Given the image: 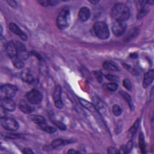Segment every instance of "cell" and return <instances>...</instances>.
<instances>
[{"label":"cell","instance_id":"cell-34","mask_svg":"<svg viewBox=\"0 0 154 154\" xmlns=\"http://www.w3.org/2000/svg\"><path fill=\"white\" fill-rule=\"evenodd\" d=\"M107 152L109 154H118V153H120L121 152L118 150V149H117L116 148L110 146L108 148L107 150Z\"/></svg>","mask_w":154,"mask_h":154},{"label":"cell","instance_id":"cell-18","mask_svg":"<svg viewBox=\"0 0 154 154\" xmlns=\"http://www.w3.org/2000/svg\"><path fill=\"white\" fill-rule=\"evenodd\" d=\"M79 101H80V103L81 104V105L83 107H84L86 109L88 110L89 111L92 112H94L96 110V107L92 104H91L90 102H88L87 100H86L85 99L80 98Z\"/></svg>","mask_w":154,"mask_h":154},{"label":"cell","instance_id":"cell-39","mask_svg":"<svg viewBox=\"0 0 154 154\" xmlns=\"http://www.w3.org/2000/svg\"><path fill=\"white\" fill-rule=\"evenodd\" d=\"M68 153H80L79 151L76 150L74 149H71L68 151Z\"/></svg>","mask_w":154,"mask_h":154},{"label":"cell","instance_id":"cell-32","mask_svg":"<svg viewBox=\"0 0 154 154\" xmlns=\"http://www.w3.org/2000/svg\"><path fill=\"white\" fill-rule=\"evenodd\" d=\"M54 123L55 124V125H56L59 129H60L62 131H65L66 129V125L61 122H59V121H54Z\"/></svg>","mask_w":154,"mask_h":154},{"label":"cell","instance_id":"cell-7","mask_svg":"<svg viewBox=\"0 0 154 154\" xmlns=\"http://www.w3.org/2000/svg\"><path fill=\"white\" fill-rule=\"evenodd\" d=\"M16 46L18 57L22 60H27L29 57V53L25 48V46L21 42L15 40L13 41Z\"/></svg>","mask_w":154,"mask_h":154},{"label":"cell","instance_id":"cell-5","mask_svg":"<svg viewBox=\"0 0 154 154\" xmlns=\"http://www.w3.org/2000/svg\"><path fill=\"white\" fill-rule=\"evenodd\" d=\"M1 125L2 127L10 131H15L19 128L18 123L13 119L9 118H1Z\"/></svg>","mask_w":154,"mask_h":154},{"label":"cell","instance_id":"cell-31","mask_svg":"<svg viewBox=\"0 0 154 154\" xmlns=\"http://www.w3.org/2000/svg\"><path fill=\"white\" fill-rule=\"evenodd\" d=\"M123 66H124L125 68H126L129 72H131V73L133 75H137V74H138V71H136V70H135V69H134L133 68H132L131 66H129V65H126V64H123Z\"/></svg>","mask_w":154,"mask_h":154},{"label":"cell","instance_id":"cell-23","mask_svg":"<svg viewBox=\"0 0 154 154\" xmlns=\"http://www.w3.org/2000/svg\"><path fill=\"white\" fill-rule=\"evenodd\" d=\"M140 119H137L135 123L133 124V125L131 126V128L129 129V131H128V135L129 137H132L134 135V134L136 133L137 129H138V126H139V124H140Z\"/></svg>","mask_w":154,"mask_h":154},{"label":"cell","instance_id":"cell-19","mask_svg":"<svg viewBox=\"0 0 154 154\" xmlns=\"http://www.w3.org/2000/svg\"><path fill=\"white\" fill-rule=\"evenodd\" d=\"M30 119L34 123H36L37 125H40L46 123L45 118L40 115H33L30 117Z\"/></svg>","mask_w":154,"mask_h":154},{"label":"cell","instance_id":"cell-41","mask_svg":"<svg viewBox=\"0 0 154 154\" xmlns=\"http://www.w3.org/2000/svg\"><path fill=\"white\" fill-rule=\"evenodd\" d=\"M89 2H90L91 4H93V5H96L99 1H90Z\"/></svg>","mask_w":154,"mask_h":154},{"label":"cell","instance_id":"cell-21","mask_svg":"<svg viewBox=\"0 0 154 154\" xmlns=\"http://www.w3.org/2000/svg\"><path fill=\"white\" fill-rule=\"evenodd\" d=\"M39 128L41 130H42L43 131H45V132H46L47 133H49V134H53L56 131V129L55 128L48 125L46 124V123L39 125Z\"/></svg>","mask_w":154,"mask_h":154},{"label":"cell","instance_id":"cell-13","mask_svg":"<svg viewBox=\"0 0 154 154\" xmlns=\"http://www.w3.org/2000/svg\"><path fill=\"white\" fill-rule=\"evenodd\" d=\"M19 109L25 114H30L34 110V107L29 104L25 100H21L19 102Z\"/></svg>","mask_w":154,"mask_h":154},{"label":"cell","instance_id":"cell-28","mask_svg":"<svg viewBox=\"0 0 154 154\" xmlns=\"http://www.w3.org/2000/svg\"><path fill=\"white\" fill-rule=\"evenodd\" d=\"M107 88L111 92H115L118 89V84L116 83L112 82L107 84Z\"/></svg>","mask_w":154,"mask_h":154},{"label":"cell","instance_id":"cell-15","mask_svg":"<svg viewBox=\"0 0 154 154\" xmlns=\"http://www.w3.org/2000/svg\"><path fill=\"white\" fill-rule=\"evenodd\" d=\"M154 78V71L153 69L149 70L147 72L143 78V87L144 89H146L152 83Z\"/></svg>","mask_w":154,"mask_h":154},{"label":"cell","instance_id":"cell-26","mask_svg":"<svg viewBox=\"0 0 154 154\" xmlns=\"http://www.w3.org/2000/svg\"><path fill=\"white\" fill-rule=\"evenodd\" d=\"M13 65L17 68V69H21L24 68V63H23L22 60L19 58L18 57L16 59H15L12 60Z\"/></svg>","mask_w":154,"mask_h":154},{"label":"cell","instance_id":"cell-1","mask_svg":"<svg viewBox=\"0 0 154 154\" xmlns=\"http://www.w3.org/2000/svg\"><path fill=\"white\" fill-rule=\"evenodd\" d=\"M112 16L116 21L125 22L130 16L129 9L124 3H117L112 9Z\"/></svg>","mask_w":154,"mask_h":154},{"label":"cell","instance_id":"cell-9","mask_svg":"<svg viewBox=\"0 0 154 154\" xmlns=\"http://www.w3.org/2000/svg\"><path fill=\"white\" fill-rule=\"evenodd\" d=\"M53 99L55 106L58 109H62L64 106L62 99V88L60 86H57L54 92Z\"/></svg>","mask_w":154,"mask_h":154},{"label":"cell","instance_id":"cell-30","mask_svg":"<svg viewBox=\"0 0 154 154\" xmlns=\"http://www.w3.org/2000/svg\"><path fill=\"white\" fill-rule=\"evenodd\" d=\"M132 146H133V143L132 141H129L126 145L123 148V152L125 153H129L131 149H132Z\"/></svg>","mask_w":154,"mask_h":154},{"label":"cell","instance_id":"cell-2","mask_svg":"<svg viewBox=\"0 0 154 154\" xmlns=\"http://www.w3.org/2000/svg\"><path fill=\"white\" fill-rule=\"evenodd\" d=\"M93 30L96 36L100 39H107L110 36V31L108 25L104 22L98 21L94 23Z\"/></svg>","mask_w":154,"mask_h":154},{"label":"cell","instance_id":"cell-6","mask_svg":"<svg viewBox=\"0 0 154 154\" xmlns=\"http://www.w3.org/2000/svg\"><path fill=\"white\" fill-rule=\"evenodd\" d=\"M26 96L30 103L33 105L39 104L43 99L42 94L36 89H33L28 92Z\"/></svg>","mask_w":154,"mask_h":154},{"label":"cell","instance_id":"cell-27","mask_svg":"<svg viewBox=\"0 0 154 154\" xmlns=\"http://www.w3.org/2000/svg\"><path fill=\"white\" fill-rule=\"evenodd\" d=\"M112 111L115 116H119L122 112V109L118 105H114L113 106Z\"/></svg>","mask_w":154,"mask_h":154},{"label":"cell","instance_id":"cell-35","mask_svg":"<svg viewBox=\"0 0 154 154\" xmlns=\"http://www.w3.org/2000/svg\"><path fill=\"white\" fill-rule=\"evenodd\" d=\"M7 115V110L1 106V108H0V116H1V118H6Z\"/></svg>","mask_w":154,"mask_h":154},{"label":"cell","instance_id":"cell-17","mask_svg":"<svg viewBox=\"0 0 154 154\" xmlns=\"http://www.w3.org/2000/svg\"><path fill=\"white\" fill-rule=\"evenodd\" d=\"M72 143V141L69 140H66L61 138H57L54 140L52 143H51V145L53 148H57L62 146L68 144L69 143Z\"/></svg>","mask_w":154,"mask_h":154},{"label":"cell","instance_id":"cell-37","mask_svg":"<svg viewBox=\"0 0 154 154\" xmlns=\"http://www.w3.org/2000/svg\"><path fill=\"white\" fill-rule=\"evenodd\" d=\"M22 152L24 153H27V154H30V153L33 154V153H34V152L32 151V150L30 149H29V148H25V149H24L23 150Z\"/></svg>","mask_w":154,"mask_h":154},{"label":"cell","instance_id":"cell-14","mask_svg":"<svg viewBox=\"0 0 154 154\" xmlns=\"http://www.w3.org/2000/svg\"><path fill=\"white\" fill-rule=\"evenodd\" d=\"M90 16V10L88 7H83L81 8L78 12V17L81 22H86L88 21Z\"/></svg>","mask_w":154,"mask_h":154},{"label":"cell","instance_id":"cell-4","mask_svg":"<svg viewBox=\"0 0 154 154\" xmlns=\"http://www.w3.org/2000/svg\"><path fill=\"white\" fill-rule=\"evenodd\" d=\"M18 88L16 86L12 84H4L1 86L0 90V94L1 99L3 98H12L16 93Z\"/></svg>","mask_w":154,"mask_h":154},{"label":"cell","instance_id":"cell-10","mask_svg":"<svg viewBox=\"0 0 154 154\" xmlns=\"http://www.w3.org/2000/svg\"><path fill=\"white\" fill-rule=\"evenodd\" d=\"M9 29L12 33L19 36L22 40L24 41L27 40V36L26 35V34L22 30H21V29L15 23H10Z\"/></svg>","mask_w":154,"mask_h":154},{"label":"cell","instance_id":"cell-40","mask_svg":"<svg viewBox=\"0 0 154 154\" xmlns=\"http://www.w3.org/2000/svg\"><path fill=\"white\" fill-rule=\"evenodd\" d=\"M130 57H131L132 59H136L138 57V55L136 53H132L130 54Z\"/></svg>","mask_w":154,"mask_h":154},{"label":"cell","instance_id":"cell-22","mask_svg":"<svg viewBox=\"0 0 154 154\" xmlns=\"http://www.w3.org/2000/svg\"><path fill=\"white\" fill-rule=\"evenodd\" d=\"M120 94L122 95V96L124 98V99L126 101L127 104H128L129 107L130 109H131L132 110H133L134 109V106H133V104H132V99L131 97V96L128 94L126 92H124L123 91H122Z\"/></svg>","mask_w":154,"mask_h":154},{"label":"cell","instance_id":"cell-8","mask_svg":"<svg viewBox=\"0 0 154 154\" xmlns=\"http://www.w3.org/2000/svg\"><path fill=\"white\" fill-rule=\"evenodd\" d=\"M126 29V24L125 22L116 21L112 25V31L116 36H120L123 34Z\"/></svg>","mask_w":154,"mask_h":154},{"label":"cell","instance_id":"cell-38","mask_svg":"<svg viewBox=\"0 0 154 154\" xmlns=\"http://www.w3.org/2000/svg\"><path fill=\"white\" fill-rule=\"evenodd\" d=\"M7 3H9V6L13 7V8H16V6H17V3L15 1H7Z\"/></svg>","mask_w":154,"mask_h":154},{"label":"cell","instance_id":"cell-20","mask_svg":"<svg viewBox=\"0 0 154 154\" xmlns=\"http://www.w3.org/2000/svg\"><path fill=\"white\" fill-rule=\"evenodd\" d=\"M103 68L105 69L110 71H116L119 69L118 66L112 62H106L104 63Z\"/></svg>","mask_w":154,"mask_h":154},{"label":"cell","instance_id":"cell-29","mask_svg":"<svg viewBox=\"0 0 154 154\" xmlns=\"http://www.w3.org/2000/svg\"><path fill=\"white\" fill-rule=\"evenodd\" d=\"M123 86L128 90H131L132 88V84L131 83V81L128 79H125L123 81Z\"/></svg>","mask_w":154,"mask_h":154},{"label":"cell","instance_id":"cell-25","mask_svg":"<svg viewBox=\"0 0 154 154\" xmlns=\"http://www.w3.org/2000/svg\"><path fill=\"white\" fill-rule=\"evenodd\" d=\"M139 147L142 153H145L146 146H145V141L143 133H141L139 135Z\"/></svg>","mask_w":154,"mask_h":154},{"label":"cell","instance_id":"cell-24","mask_svg":"<svg viewBox=\"0 0 154 154\" xmlns=\"http://www.w3.org/2000/svg\"><path fill=\"white\" fill-rule=\"evenodd\" d=\"M38 3L43 6H56L59 2L57 1H53V0H42V1H39Z\"/></svg>","mask_w":154,"mask_h":154},{"label":"cell","instance_id":"cell-33","mask_svg":"<svg viewBox=\"0 0 154 154\" xmlns=\"http://www.w3.org/2000/svg\"><path fill=\"white\" fill-rule=\"evenodd\" d=\"M106 78L108 80H109L110 81H113V82H116V81H118V77L113 74H107L106 75Z\"/></svg>","mask_w":154,"mask_h":154},{"label":"cell","instance_id":"cell-3","mask_svg":"<svg viewBox=\"0 0 154 154\" xmlns=\"http://www.w3.org/2000/svg\"><path fill=\"white\" fill-rule=\"evenodd\" d=\"M70 22V12L67 9H63L57 18V25L60 30H65L69 27Z\"/></svg>","mask_w":154,"mask_h":154},{"label":"cell","instance_id":"cell-12","mask_svg":"<svg viewBox=\"0 0 154 154\" xmlns=\"http://www.w3.org/2000/svg\"><path fill=\"white\" fill-rule=\"evenodd\" d=\"M1 106L9 112H13L16 109V104L12 98L1 99Z\"/></svg>","mask_w":154,"mask_h":154},{"label":"cell","instance_id":"cell-36","mask_svg":"<svg viewBox=\"0 0 154 154\" xmlns=\"http://www.w3.org/2000/svg\"><path fill=\"white\" fill-rule=\"evenodd\" d=\"M94 74L95 76L96 77V78H97V81L99 83L102 82V75L101 72H100L99 71H96V72H94Z\"/></svg>","mask_w":154,"mask_h":154},{"label":"cell","instance_id":"cell-16","mask_svg":"<svg viewBox=\"0 0 154 154\" xmlns=\"http://www.w3.org/2000/svg\"><path fill=\"white\" fill-rule=\"evenodd\" d=\"M22 80L27 83H33L34 81V78L31 72L28 69L24 70L21 74Z\"/></svg>","mask_w":154,"mask_h":154},{"label":"cell","instance_id":"cell-11","mask_svg":"<svg viewBox=\"0 0 154 154\" xmlns=\"http://www.w3.org/2000/svg\"><path fill=\"white\" fill-rule=\"evenodd\" d=\"M6 50L11 60L19 57L18 55L17 49L13 41H10L7 43Z\"/></svg>","mask_w":154,"mask_h":154}]
</instances>
